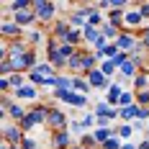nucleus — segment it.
Listing matches in <instances>:
<instances>
[{
  "instance_id": "14",
  "label": "nucleus",
  "mask_w": 149,
  "mask_h": 149,
  "mask_svg": "<svg viewBox=\"0 0 149 149\" xmlns=\"http://www.w3.org/2000/svg\"><path fill=\"white\" fill-rule=\"evenodd\" d=\"M26 5H29L26 0H15V3H13V5H10V8H15V10H18V8H26Z\"/></svg>"
},
{
  "instance_id": "15",
  "label": "nucleus",
  "mask_w": 149,
  "mask_h": 149,
  "mask_svg": "<svg viewBox=\"0 0 149 149\" xmlns=\"http://www.w3.org/2000/svg\"><path fill=\"white\" fill-rule=\"evenodd\" d=\"M72 85H74L77 90H82V93H88V85H85V82H80V80H77V82H72Z\"/></svg>"
},
{
  "instance_id": "6",
  "label": "nucleus",
  "mask_w": 149,
  "mask_h": 149,
  "mask_svg": "<svg viewBox=\"0 0 149 149\" xmlns=\"http://www.w3.org/2000/svg\"><path fill=\"white\" fill-rule=\"evenodd\" d=\"M139 21H141V15H139V13H129V15H126V23H131V26H136Z\"/></svg>"
},
{
  "instance_id": "1",
  "label": "nucleus",
  "mask_w": 149,
  "mask_h": 149,
  "mask_svg": "<svg viewBox=\"0 0 149 149\" xmlns=\"http://www.w3.org/2000/svg\"><path fill=\"white\" fill-rule=\"evenodd\" d=\"M57 98L67 100V103H72V105H85V95H74L70 90H57Z\"/></svg>"
},
{
  "instance_id": "3",
  "label": "nucleus",
  "mask_w": 149,
  "mask_h": 149,
  "mask_svg": "<svg viewBox=\"0 0 149 149\" xmlns=\"http://www.w3.org/2000/svg\"><path fill=\"white\" fill-rule=\"evenodd\" d=\"M41 118H44V113H41V111H33V113H29V116H26L23 126H33V123H39Z\"/></svg>"
},
{
  "instance_id": "19",
  "label": "nucleus",
  "mask_w": 149,
  "mask_h": 149,
  "mask_svg": "<svg viewBox=\"0 0 149 149\" xmlns=\"http://www.w3.org/2000/svg\"><path fill=\"white\" fill-rule=\"evenodd\" d=\"M23 149H33V141H31V139H29V141L23 144Z\"/></svg>"
},
{
  "instance_id": "10",
  "label": "nucleus",
  "mask_w": 149,
  "mask_h": 149,
  "mask_svg": "<svg viewBox=\"0 0 149 149\" xmlns=\"http://www.w3.org/2000/svg\"><path fill=\"white\" fill-rule=\"evenodd\" d=\"M5 136H8L10 141H18V131H15V129H8V131H5Z\"/></svg>"
},
{
  "instance_id": "4",
  "label": "nucleus",
  "mask_w": 149,
  "mask_h": 149,
  "mask_svg": "<svg viewBox=\"0 0 149 149\" xmlns=\"http://www.w3.org/2000/svg\"><path fill=\"white\" fill-rule=\"evenodd\" d=\"M90 82H93V85H100V88H103V85H105L103 72H90Z\"/></svg>"
},
{
  "instance_id": "13",
  "label": "nucleus",
  "mask_w": 149,
  "mask_h": 149,
  "mask_svg": "<svg viewBox=\"0 0 149 149\" xmlns=\"http://www.w3.org/2000/svg\"><path fill=\"white\" fill-rule=\"evenodd\" d=\"M105 149H118V141H116V139H108V141H105Z\"/></svg>"
},
{
  "instance_id": "8",
  "label": "nucleus",
  "mask_w": 149,
  "mask_h": 149,
  "mask_svg": "<svg viewBox=\"0 0 149 149\" xmlns=\"http://www.w3.org/2000/svg\"><path fill=\"white\" fill-rule=\"evenodd\" d=\"M49 118H52V123H54V126H62V123H64V116H62V113H52Z\"/></svg>"
},
{
  "instance_id": "2",
  "label": "nucleus",
  "mask_w": 149,
  "mask_h": 149,
  "mask_svg": "<svg viewBox=\"0 0 149 149\" xmlns=\"http://www.w3.org/2000/svg\"><path fill=\"white\" fill-rule=\"evenodd\" d=\"M36 13L41 15V18H49V15L54 13V5L52 3H36Z\"/></svg>"
},
{
  "instance_id": "17",
  "label": "nucleus",
  "mask_w": 149,
  "mask_h": 149,
  "mask_svg": "<svg viewBox=\"0 0 149 149\" xmlns=\"http://www.w3.org/2000/svg\"><path fill=\"white\" fill-rule=\"evenodd\" d=\"M111 100H118V88H111Z\"/></svg>"
},
{
  "instance_id": "12",
  "label": "nucleus",
  "mask_w": 149,
  "mask_h": 149,
  "mask_svg": "<svg viewBox=\"0 0 149 149\" xmlns=\"http://www.w3.org/2000/svg\"><path fill=\"white\" fill-rule=\"evenodd\" d=\"M121 116H123V118H131V116H136V108H126Z\"/></svg>"
},
{
  "instance_id": "11",
  "label": "nucleus",
  "mask_w": 149,
  "mask_h": 149,
  "mask_svg": "<svg viewBox=\"0 0 149 149\" xmlns=\"http://www.w3.org/2000/svg\"><path fill=\"white\" fill-rule=\"evenodd\" d=\"M118 46H131V36H121V39H118Z\"/></svg>"
},
{
  "instance_id": "7",
  "label": "nucleus",
  "mask_w": 149,
  "mask_h": 149,
  "mask_svg": "<svg viewBox=\"0 0 149 149\" xmlns=\"http://www.w3.org/2000/svg\"><path fill=\"white\" fill-rule=\"evenodd\" d=\"M54 144L57 147H67V134H57L54 136Z\"/></svg>"
},
{
  "instance_id": "16",
  "label": "nucleus",
  "mask_w": 149,
  "mask_h": 149,
  "mask_svg": "<svg viewBox=\"0 0 149 149\" xmlns=\"http://www.w3.org/2000/svg\"><path fill=\"white\" fill-rule=\"evenodd\" d=\"M95 139H98V141H105V139H108V131H98V134H95Z\"/></svg>"
},
{
  "instance_id": "9",
  "label": "nucleus",
  "mask_w": 149,
  "mask_h": 149,
  "mask_svg": "<svg viewBox=\"0 0 149 149\" xmlns=\"http://www.w3.org/2000/svg\"><path fill=\"white\" fill-rule=\"evenodd\" d=\"M18 95H21V98H31L33 90H31V88H21V90H18Z\"/></svg>"
},
{
  "instance_id": "18",
  "label": "nucleus",
  "mask_w": 149,
  "mask_h": 149,
  "mask_svg": "<svg viewBox=\"0 0 149 149\" xmlns=\"http://www.w3.org/2000/svg\"><path fill=\"white\" fill-rule=\"evenodd\" d=\"M15 31V26H10V23H8V26H3V33H13Z\"/></svg>"
},
{
  "instance_id": "5",
  "label": "nucleus",
  "mask_w": 149,
  "mask_h": 149,
  "mask_svg": "<svg viewBox=\"0 0 149 149\" xmlns=\"http://www.w3.org/2000/svg\"><path fill=\"white\" fill-rule=\"evenodd\" d=\"M33 21V13H18L15 15V23H31Z\"/></svg>"
}]
</instances>
